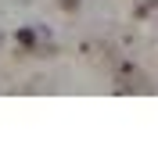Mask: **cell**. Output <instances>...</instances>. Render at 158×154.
<instances>
[{"mask_svg": "<svg viewBox=\"0 0 158 154\" xmlns=\"http://www.w3.org/2000/svg\"><path fill=\"white\" fill-rule=\"evenodd\" d=\"M79 4H83V0H61V7H65V11H76Z\"/></svg>", "mask_w": 158, "mask_h": 154, "instance_id": "3957f363", "label": "cell"}, {"mask_svg": "<svg viewBox=\"0 0 158 154\" xmlns=\"http://www.w3.org/2000/svg\"><path fill=\"white\" fill-rule=\"evenodd\" d=\"M155 7H158V0H144V4H137V18H148Z\"/></svg>", "mask_w": 158, "mask_h": 154, "instance_id": "7a4b0ae2", "label": "cell"}, {"mask_svg": "<svg viewBox=\"0 0 158 154\" xmlns=\"http://www.w3.org/2000/svg\"><path fill=\"white\" fill-rule=\"evenodd\" d=\"M115 93H151V83L137 65H122L115 75Z\"/></svg>", "mask_w": 158, "mask_h": 154, "instance_id": "6da1fadb", "label": "cell"}]
</instances>
